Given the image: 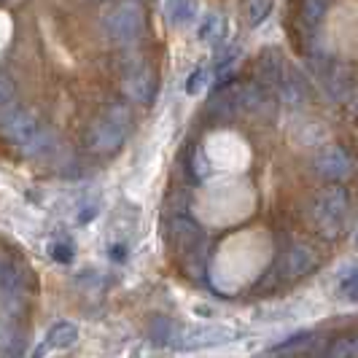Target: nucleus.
Here are the masks:
<instances>
[{
    "instance_id": "5701e85b",
    "label": "nucleus",
    "mask_w": 358,
    "mask_h": 358,
    "mask_svg": "<svg viewBox=\"0 0 358 358\" xmlns=\"http://www.w3.org/2000/svg\"><path fill=\"white\" fill-rule=\"evenodd\" d=\"M283 286V280H280V275H278V269H275V264L259 278V283H256V291H275V288Z\"/></svg>"
},
{
    "instance_id": "9d476101",
    "label": "nucleus",
    "mask_w": 358,
    "mask_h": 358,
    "mask_svg": "<svg viewBox=\"0 0 358 358\" xmlns=\"http://www.w3.org/2000/svg\"><path fill=\"white\" fill-rule=\"evenodd\" d=\"M232 334L234 329L229 326H189L176 337V345L180 350H199V348H213L232 340Z\"/></svg>"
},
{
    "instance_id": "dca6fc26",
    "label": "nucleus",
    "mask_w": 358,
    "mask_h": 358,
    "mask_svg": "<svg viewBox=\"0 0 358 358\" xmlns=\"http://www.w3.org/2000/svg\"><path fill=\"white\" fill-rule=\"evenodd\" d=\"M227 36V24H224V17L218 14H208V17L199 22L197 27V41L199 43H208V46H215L221 43Z\"/></svg>"
},
{
    "instance_id": "6ab92c4d",
    "label": "nucleus",
    "mask_w": 358,
    "mask_h": 358,
    "mask_svg": "<svg viewBox=\"0 0 358 358\" xmlns=\"http://www.w3.org/2000/svg\"><path fill=\"white\" fill-rule=\"evenodd\" d=\"M337 294L348 302H358V264H345L337 275Z\"/></svg>"
},
{
    "instance_id": "393cba45",
    "label": "nucleus",
    "mask_w": 358,
    "mask_h": 358,
    "mask_svg": "<svg viewBox=\"0 0 358 358\" xmlns=\"http://www.w3.org/2000/svg\"><path fill=\"white\" fill-rule=\"evenodd\" d=\"M192 176L197 180H202V178H208V173H210V167L205 164V154L202 151H194V157H192Z\"/></svg>"
},
{
    "instance_id": "1a4fd4ad",
    "label": "nucleus",
    "mask_w": 358,
    "mask_h": 358,
    "mask_svg": "<svg viewBox=\"0 0 358 358\" xmlns=\"http://www.w3.org/2000/svg\"><path fill=\"white\" fill-rule=\"evenodd\" d=\"M38 129H41L38 119L24 108H8L6 113H0V138L8 143L24 145Z\"/></svg>"
},
{
    "instance_id": "423d86ee",
    "label": "nucleus",
    "mask_w": 358,
    "mask_h": 358,
    "mask_svg": "<svg viewBox=\"0 0 358 358\" xmlns=\"http://www.w3.org/2000/svg\"><path fill=\"white\" fill-rule=\"evenodd\" d=\"M315 267H318V251L310 243H302V240L291 243L286 251L278 256V262H275V269H278L283 286L307 278Z\"/></svg>"
},
{
    "instance_id": "c756f323",
    "label": "nucleus",
    "mask_w": 358,
    "mask_h": 358,
    "mask_svg": "<svg viewBox=\"0 0 358 358\" xmlns=\"http://www.w3.org/2000/svg\"><path fill=\"white\" fill-rule=\"evenodd\" d=\"M356 245H358V234H356Z\"/></svg>"
},
{
    "instance_id": "4468645a",
    "label": "nucleus",
    "mask_w": 358,
    "mask_h": 358,
    "mask_svg": "<svg viewBox=\"0 0 358 358\" xmlns=\"http://www.w3.org/2000/svg\"><path fill=\"white\" fill-rule=\"evenodd\" d=\"M197 14V0H164V19L173 27L189 24Z\"/></svg>"
},
{
    "instance_id": "cd10ccee",
    "label": "nucleus",
    "mask_w": 358,
    "mask_h": 358,
    "mask_svg": "<svg viewBox=\"0 0 358 358\" xmlns=\"http://www.w3.org/2000/svg\"><path fill=\"white\" fill-rule=\"evenodd\" d=\"M110 259H113V262H124V259H127L124 245H110Z\"/></svg>"
},
{
    "instance_id": "a878e982",
    "label": "nucleus",
    "mask_w": 358,
    "mask_h": 358,
    "mask_svg": "<svg viewBox=\"0 0 358 358\" xmlns=\"http://www.w3.org/2000/svg\"><path fill=\"white\" fill-rule=\"evenodd\" d=\"M11 100H14V84L0 76V108H6Z\"/></svg>"
},
{
    "instance_id": "20e7f679",
    "label": "nucleus",
    "mask_w": 358,
    "mask_h": 358,
    "mask_svg": "<svg viewBox=\"0 0 358 358\" xmlns=\"http://www.w3.org/2000/svg\"><path fill=\"white\" fill-rule=\"evenodd\" d=\"M145 33V11L138 0H124L119 3L110 14L106 17V36L113 46L124 49H135L141 43Z\"/></svg>"
},
{
    "instance_id": "b1692460",
    "label": "nucleus",
    "mask_w": 358,
    "mask_h": 358,
    "mask_svg": "<svg viewBox=\"0 0 358 358\" xmlns=\"http://www.w3.org/2000/svg\"><path fill=\"white\" fill-rule=\"evenodd\" d=\"M208 78H210V71H208V68H197V71L189 76V81H186V92H189V94H197V92L208 84Z\"/></svg>"
},
{
    "instance_id": "f03ea898",
    "label": "nucleus",
    "mask_w": 358,
    "mask_h": 358,
    "mask_svg": "<svg viewBox=\"0 0 358 358\" xmlns=\"http://www.w3.org/2000/svg\"><path fill=\"white\" fill-rule=\"evenodd\" d=\"M132 135V110L127 103L116 100L103 108V113L87 127L84 143L94 157H113L122 151L127 138Z\"/></svg>"
},
{
    "instance_id": "0eeeda50",
    "label": "nucleus",
    "mask_w": 358,
    "mask_h": 358,
    "mask_svg": "<svg viewBox=\"0 0 358 358\" xmlns=\"http://www.w3.org/2000/svg\"><path fill=\"white\" fill-rule=\"evenodd\" d=\"M164 240L173 251L189 256L197 251V245L202 243V227L194 221L192 213L173 210V213H167V221H164Z\"/></svg>"
},
{
    "instance_id": "4be33fe9",
    "label": "nucleus",
    "mask_w": 358,
    "mask_h": 358,
    "mask_svg": "<svg viewBox=\"0 0 358 358\" xmlns=\"http://www.w3.org/2000/svg\"><path fill=\"white\" fill-rule=\"evenodd\" d=\"M151 340L159 342V345H170L176 342V331H173V323L164 321V318H157L151 323Z\"/></svg>"
},
{
    "instance_id": "7ed1b4c3",
    "label": "nucleus",
    "mask_w": 358,
    "mask_h": 358,
    "mask_svg": "<svg viewBox=\"0 0 358 358\" xmlns=\"http://www.w3.org/2000/svg\"><path fill=\"white\" fill-rule=\"evenodd\" d=\"M119 81H122V92L132 103H141V106H148L154 103L157 97V90H159V78H157V71L154 65L135 54L132 49H124L122 59H119Z\"/></svg>"
},
{
    "instance_id": "aec40b11",
    "label": "nucleus",
    "mask_w": 358,
    "mask_h": 358,
    "mask_svg": "<svg viewBox=\"0 0 358 358\" xmlns=\"http://www.w3.org/2000/svg\"><path fill=\"white\" fill-rule=\"evenodd\" d=\"M323 353H329V356H358V331L334 337L323 348Z\"/></svg>"
},
{
    "instance_id": "bb28decb",
    "label": "nucleus",
    "mask_w": 358,
    "mask_h": 358,
    "mask_svg": "<svg viewBox=\"0 0 358 358\" xmlns=\"http://www.w3.org/2000/svg\"><path fill=\"white\" fill-rule=\"evenodd\" d=\"M52 256L57 262H71L73 259L71 245H68V243H57V245H52Z\"/></svg>"
},
{
    "instance_id": "f8f14e48",
    "label": "nucleus",
    "mask_w": 358,
    "mask_h": 358,
    "mask_svg": "<svg viewBox=\"0 0 358 358\" xmlns=\"http://www.w3.org/2000/svg\"><path fill=\"white\" fill-rule=\"evenodd\" d=\"M286 62L278 52H262L253 62V81L267 87V90H278L283 76H286Z\"/></svg>"
},
{
    "instance_id": "f3484780",
    "label": "nucleus",
    "mask_w": 358,
    "mask_h": 358,
    "mask_svg": "<svg viewBox=\"0 0 358 358\" xmlns=\"http://www.w3.org/2000/svg\"><path fill=\"white\" fill-rule=\"evenodd\" d=\"M296 8H299V22L305 27H318L331 8V0H299Z\"/></svg>"
},
{
    "instance_id": "412c9836",
    "label": "nucleus",
    "mask_w": 358,
    "mask_h": 358,
    "mask_svg": "<svg viewBox=\"0 0 358 358\" xmlns=\"http://www.w3.org/2000/svg\"><path fill=\"white\" fill-rule=\"evenodd\" d=\"M0 350L3 353H22V334L14 326H0Z\"/></svg>"
},
{
    "instance_id": "6e6552de",
    "label": "nucleus",
    "mask_w": 358,
    "mask_h": 358,
    "mask_svg": "<svg viewBox=\"0 0 358 358\" xmlns=\"http://www.w3.org/2000/svg\"><path fill=\"white\" fill-rule=\"evenodd\" d=\"M240 106H243V116H251L259 122H269L278 113V100L272 90L256 84L253 78L240 84Z\"/></svg>"
},
{
    "instance_id": "9b49d317",
    "label": "nucleus",
    "mask_w": 358,
    "mask_h": 358,
    "mask_svg": "<svg viewBox=\"0 0 358 358\" xmlns=\"http://www.w3.org/2000/svg\"><path fill=\"white\" fill-rule=\"evenodd\" d=\"M208 119L213 124H229V122H237L243 116V106H240V84H232V87H224L218 90L210 97V103L205 108Z\"/></svg>"
},
{
    "instance_id": "39448f33",
    "label": "nucleus",
    "mask_w": 358,
    "mask_h": 358,
    "mask_svg": "<svg viewBox=\"0 0 358 358\" xmlns=\"http://www.w3.org/2000/svg\"><path fill=\"white\" fill-rule=\"evenodd\" d=\"M310 173L326 183H345L356 173V157L350 148L340 143L326 145L310 159Z\"/></svg>"
},
{
    "instance_id": "ddd939ff",
    "label": "nucleus",
    "mask_w": 358,
    "mask_h": 358,
    "mask_svg": "<svg viewBox=\"0 0 358 358\" xmlns=\"http://www.w3.org/2000/svg\"><path fill=\"white\" fill-rule=\"evenodd\" d=\"M278 97L288 103V106H305L307 100H310V87H307V81L302 76H296V73H288L283 76V81H280V87H278Z\"/></svg>"
},
{
    "instance_id": "c85d7f7f",
    "label": "nucleus",
    "mask_w": 358,
    "mask_h": 358,
    "mask_svg": "<svg viewBox=\"0 0 358 358\" xmlns=\"http://www.w3.org/2000/svg\"><path fill=\"white\" fill-rule=\"evenodd\" d=\"M92 3H106V0H92Z\"/></svg>"
},
{
    "instance_id": "f257e3e1",
    "label": "nucleus",
    "mask_w": 358,
    "mask_h": 358,
    "mask_svg": "<svg viewBox=\"0 0 358 358\" xmlns=\"http://www.w3.org/2000/svg\"><path fill=\"white\" fill-rule=\"evenodd\" d=\"M302 215L323 240H329V243L340 240L348 229V224H350V194H348V189L342 183H331V186L318 189L313 197L307 199Z\"/></svg>"
},
{
    "instance_id": "a211bd4d",
    "label": "nucleus",
    "mask_w": 358,
    "mask_h": 358,
    "mask_svg": "<svg viewBox=\"0 0 358 358\" xmlns=\"http://www.w3.org/2000/svg\"><path fill=\"white\" fill-rule=\"evenodd\" d=\"M46 342H49V348L65 350V348H71V345H76V342H78V329H76L71 321H57L52 329H49Z\"/></svg>"
},
{
    "instance_id": "2eb2a0df",
    "label": "nucleus",
    "mask_w": 358,
    "mask_h": 358,
    "mask_svg": "<svg viewBox=\"0 0 358 358\" xmlns=\"http://www.w3.org/2000/svg\"><path fill=\"white\" fill-rule=\"evenodd\" d=\"M275 8V0H240V14L248 27H259Z\"/></svg>"
}]
</instances>
